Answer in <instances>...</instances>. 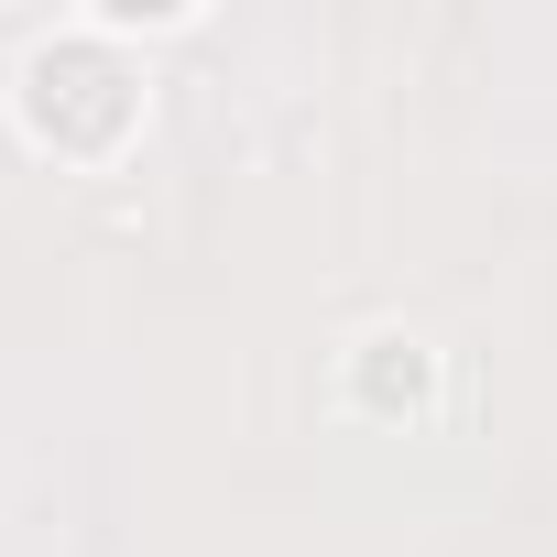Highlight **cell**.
I'll return each mask as SVG.
<instances>
[{
  "mask_svg": "<svg viewBox=\"0 0 557 557\" xmlns=\"http://www.w3.org/2000/svg\"><path fill=\"white\" fill-rule=\"evenodd\" d=\"M23 110H34V132H45V143L99 153V143H121V132H132V77H121L99 45H45V55H34Z\"/></svg>",
  "mask_w": 557,
  "mask_h": 557,
  "instance_id": "cell-1",
  "label": "cell"
},
{
  "mask_svg": "<svg viewBox=\"0 0 557 557\" xmlns=\"http://www.w3.org/2000/svg\"><path fill=\"white\" fill-rule=\"evenodd\" d=\"M372 394H383V405H394V394L416 405V394H426V361H416L405 339H372Z\"/></svg>",
  "mask_w": 557,
  "mask_h": 557,
  "instance_id": "cell-2",
  "label": "cell"
}]
</instances>
